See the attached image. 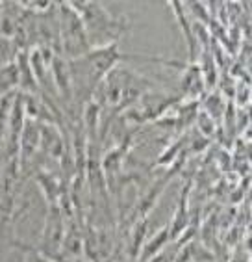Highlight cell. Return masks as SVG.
<instances>
[{
  "label": "cell",
  "mask_w": 252,
  "mask_h": 262,
  "mask_svg": "<svg viewBox=\"0 0 252 262\" xmlns=\"http://www.w3.org/2000/svg\"><path fill=\"white\" fill-rule=\"evenodd\" d=\"M167 238H169V231L167 229H162V231L158 232L156 236L152 238L150 242L146 244L145 246V249H143V257H141V260L143 262H146V260H150L154 255H156L160 249H162L163 246H165V242H167Z\"/></svg>",
  "instance_id": "cell-1"
}]
</instances>
